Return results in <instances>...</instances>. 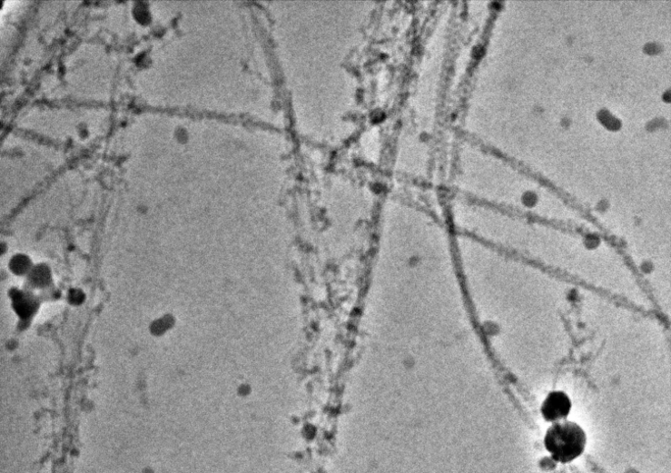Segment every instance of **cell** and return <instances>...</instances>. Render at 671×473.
<instances>
[{
  "label": "cell",
  "mask_w": 671,
  "mask_h": 473,
  "mask_svg": "<svg viewBox=\"0 0 671 473\" xmlns=\"http://www.w3.org/2000/svg\"><path fill=\"white\" fill-rule=\"evenodd\" d=\"M544 444L556 461L569 463L584 453L587 435L577 423L562 419L548 429Z\"/></svg>",
  "instance_id": "obj_1"
},
{
  "label": "cell",
  "mask_w": 671,
  "mask_h": 473,
  "mask_svg": "<svg viewBox=\"0 0 671 473\" xmlns=\"http://www.w3.org/2000/svg\"><path fill=\"white\" fill-rule=\"evenodd\" d=\"M571 409L569 397L562 392H553L543 402L541 413L547 422L556 423L569 416Z\"/></svg>",
  "instance_id": "obj_2"
}]
</instances>
